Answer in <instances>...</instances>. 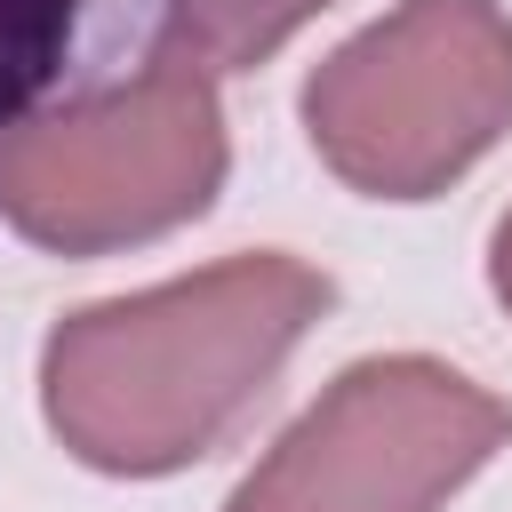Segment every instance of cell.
Returning <instances> with one entry per match:
<instances>
[{
  "label": "cell",
  "instance_id": "3",
  "mask_svg": "<svg viewBox=\"0 0 512 512\" xmlns=\"http://www.w3.org/2000/svg\"><path fill=\"white\" fill-rule=\"evenodd\" d=\"M224 168L216 80L160 56L144 80L0 136V224L48 256H120L208 216Z\"/></svg>",
  "mask_w": 512,
  "mask_h": 512
},
{
  "label": "cell",
  "instance_id": "2",
  "mask_svg": "<svg viewBox=\"0 0 512 512\" xmlns=\"http://www.w3.org/2000/svg\"><path fill=\"white\" fill-rule=\"evenodd\" d=\"M512 128V16L400 0L304 80V136L368 200H432Z\"/></svg>",
  "mask_w": 512,
  "mask_h": 512
},
{
  "label": "cell",
  "instance_id": "4",
  "mask_svg": "<svg viewBox=\"0 0 512 512\" xmlns=\"http://www.w3.org/2000/svg\"><path fill=\"white\" fill-rule=\"evenodd\" d=\"M496 448H512V400L432 352H384L352 360L224 512H440Z\"/></svg>",
  "mask_w": 512,
  "mask_h": 512
},
{
  "label": "cell",
  "instance_id": "7",
  "mask_svg": "<svg viewBox=\"0 0 512 512\" xmlns=\"http://www.w3.org/2000/svg\"><path fill=\"white\" fill-rule=\"evenodd\" d=\"M488 288H496V304L512 312V208L496 216V240H488Z\"/></svg>",
  "mask_w": 512,
  "mask_h": 512
},
{
  "label": "cell",
  "instance_id": "1",
  "mask_svg": "<svg viewBox=\"0 0 512 512\" xmlns=\"http://www.w3.org/2000/svg\"><path fill=\"white\" fill-rule=\"evenodd\" d=\"M328 296V272L288 248H256L88 304L40 344V416L88 472H184L256 416Z\"/></svg>",
  "mask_w": 512,
  "mask_h": 512
},
{
  "label": "cell",
  "instance_id": "6",
  "mask_svg": "<svg viewBox=\"0 0 512 512\" xmlns=\"http://www.w3.org/2000/svg\"><path fill=\"white\" fill-rule=\"evenodd\" d=\"M320 8L336 0H176V24H168V56L200 64L208 80L224 72H256L296 24H312Z\"/></svg>",
  "mask_w": 512,
  "mask_h": 512
},
{
  "label": "cell",
  "instance_id": "5",
  "mask_svg": "<svg viewBox=\"0 0 512 512\" xmlns=\"http://www.w3.org/2000/svg\"><path fill=\"white\" fill-rule=\"evenodd\" d=\"M168 24L176 0H0V136L144 80Z\"/></svg>",
  "mask_w": 512,
  "mask_h": 512
}]
</instances>
